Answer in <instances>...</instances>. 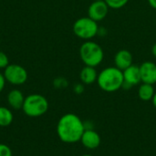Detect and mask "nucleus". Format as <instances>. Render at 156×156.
<instances>
[{
	"instance_id": "a211bd4d",
	"label": "nucleus",
	"mask_w": 156,
	"mask_h": 156,
	"mask_svg": "<svg viewBox=\"0 0 156 156\" xmlns=\"http://www.w3.org/2000/svg\"><path fill=\"white\" fill-rule=\"evenodd\" d=\"M9 64L8 56L2 51H0V70L5 69Z\"/></svg>"
},
{
	"instance_id": "20e7f679",
	"label": "nucleus",
	"mask_w": 156,
	"mask_h": 156,
	"mask_svg": "<svg viewBox=\"0 0 156 156\" xmlns=\"http://www.w3.org/2000/svg\"><path fill=\"white\" fill-rule=\"evenodd\" d=\"M48 109V101L44 96L40 94H31L25 97L22 110L27 117H41L47 113Z\"/></svg>"
},
{
	"instance_id": "5701e85b",
	"label": "nucleus",
	"mask_w": 156,
	"mask_h": 156,
	"mask_svg": "<svg viewBox=\"0 0 156 156\" xmlns=\"http://www.w3.org/2000/svg\"><path fill=\"white\" fill-rule=\"evenodd\" d=\"M152 53H153L154 57L156 58V42L153 45V47H152Z\"/></svg>"
},
{
	"instance_id": "1a4fd4ad",
	"label": "nucleus",
	"mask_w": 156,
	"mask_h": 156,
	"mask_svg": "<svg viewBox=\"0 0 156 156\" xmlns=\"http://www.w3.org/2000/svg\"><path fill=\"white\" fill-rule=\"evenodd\" d=\"M101 141L100 134L92 129H86L80 139L82 145L90 150L98 148L101 144Z\"/></svg>"
},
{
	"instance_id": "f03ea898",
	"label": "nucleus",
	"mask_w": 156,
	"mask_h": 156,
	"mask_svg": "<svg viewBox=\"0 0 156 156\" xmlns=\"http://www.w3.org/2000/svg\"><path fill=\"white\" fill-rule=\"evenodd\" d=\"M123 73L117 67L109 66L98 74L97 83L100 88L107 93L116 92L123 84Z\"/></svg>"
},
{
	"instance_id": "f3484780",
	"label": "nucleus",
	"mask_w": 156,
	"mask_h": 156,
	"mask_svg": "<svg viewBox=\"0 0 156 156\" xmlns=\"http://www.w3.org/2000/svg\"><path fill=\"white\" fill-rule=\"evenodd\" d=\"M68 85H69L68 80L65 79L64 77H58V78L54 79V81H53V86L57 89L66 88L68 86Z\"/></svg>"
},
{
	"instance_id": "aec40b11",
	"label": "nucleus",
	"mask_w": 156,
	"mask_h": 156,
	"mask_svg": "<svg viewBox=\"0 0 156 156\" xmlns=\"http://www.w3.org/2000/svg\"><path fill=\"white\" fill-rule=\"evenodd\" d=\"M73 91L74 93L78 94V95H80L84 92V84L82 83H79V84H76L74 85L73 86Z\"/></svg>"
},
{
	"instance_id": "f8f14e48",
	"label": "nucleus",
	"mask_w": 156,
	"mask_h": 156,
	"mask_svg": "<svg viewBox=\"0 0 156 156\" xmlns=\"http://www.w3.org/2000/svg\"><path fill=\"white\" fill-rule=\"evenodd\" d=\"M7 103L9 107L15 110L22 109L24 101H25V97L24 94L19 90V89H12L9 91L7 94Z\"/></svg>"
},
{
	"instance_id": "9d476101",
	"label": "nucleus",
	"mask_w": 156,
	"mask_h": 156,
	"mask_svg": "<svg viewBox=\"0 0 156 156\" xmlns=\"http://www.w3.org/2000/svg\"><path fill=\"white\" fill-rule=\"evenodd\" d=\"M123 73V80L124 82L130 84L131 86H134L140 85L142 82L141 79V73H140V66L137 64H132L128 68L122 71Z\"/></svg>"
},
{
	"instance_id": "423d86ee",
	"label": "nucleus",
	"mask_w": 156,
	"mask_h": 156,
	"mask_svg": "<svg viewBox=\"0 0 156 156\" xmlns=\"http://www.w3.org/2000/svg\"><path fill=\"white\" fill-rule=\"evenodd\" d=\"M3 74L6 82L12 86H22L28 78V74L26 68L16 63H9L4 69Z\"/></svg>"
},
{
	"instance_id": "9b49d317",
	"label": "nucleus",
	"mask_w": 156,
	"mask_h": 156,
	"mask_svg": "<svg viewBox=\"0 0 156 156\" xmlns=\"http://www.w3.org/2000/svg\"><path fill=\"white\" fill-rule=\"evenodd\" d=\"M133 54L128 50H120L114 56L115 67L123 71L133 64Z\"/></svg>"
},
{
	"instance_id": "0eeeda50",
	"label": "nucleus",
	"mask_w": 156,
	"mask_h": 156,
	"mask_svg": "<svg viewBox=\"0 0 156 156\" xmlns=\"http://www.w3.org/2000/svg\"><path fill=\"white\" fill-rule=\"evenodd\" d=\"M109 9L105 1H93L88 7V17L96 22L101 21L107 17Z\"/></svg>"
},
{
	"instance_id": "412c9836",
	"label": "nucleus",
	"mask_w": 156,
	"mask_h": 156,
	"mask_svg": "<svg viewBox=\"0 0 156 156\" xmlns=\"http://www.w3.org/2000/svg\"><path fill=\"white\" fill-rule=\"evenodd\" d=\"M5 83H6V80L4 76V74H2L0 72V94L4 91L5 86Z\"/></svg>"
},
{
	"instance_id": "4468645a",
	"label": "nucleus",
	"mask_w": 156,
	"mask_h": 156,
	"mask_svg": "<svg viewBox=\"0 0 156 156\" xmlns=\"http://www.w3.org/2000/svg\"><path fill=\"white\" fill-rule=\"evenodd\" d=\"M155 94L154 85L142 83L138 88V97L143 101H150Z\"/></svg>"
},
{
	"instance_id": "393cba45",
	"label": "nucleus",
	"mask_w": 156,
	"mask_h": 156,
	"mask_svg": "<svg viewBox=\"0 0 156 156\" xmlns=\"http://www.w3.org/2000/svg\"><path fill=\"white\" fill-rule=\"evenodd\" d=\"M82 156H92V155H90V154H84V155H82Z\"/></svg>"
},
{
	"instance_id": "b1692460",
	"label": "nucleus",
	"mask_w": 156,
	"mask_h": 156,
	"mask_svg": "<svg viewBox=\"0 0 156 156\" xmlns=\"http://www.w3.org/2000/svg\"><path fill=\"white\" fill-rule=\"evenodd\" d=\"M152 102H153L154 107L156 108V92L155 94H154V97H153V99H152Z\"/></svg>"
},
{
	"instance_id": "a878e982",
	"label": "nucleus",
	"mask_w": 156,
	"mask_h": 156,
	"mask_svg": "<svg viewBox=\"0 0 156 156\" xmlns=\"http://www.w3.org/2000/svg\"><path fill=\"white\" fill-rule=\"evenodd\" d=\"M93 1H104V0H93Z\"/></svg>"
},
{
	"instance_id": "39448f33",
	"label": "nucleus",
	"mask_w": 156,
	"mask_h": 156,
	"mask_svg": "<svg viewBox=\"0 0 156 156\" xmlns=\"http://www.w3.org/2000/svg\"><path fill=\"white\" fill-rule=\"evenodd\" d=\"M99 28L98 22L89 17H83L78 18L74 22L72 30L78 38L84 40H90L98 35Z\"/></svg>"
},
{
	"instance_id": "4be33fe9",
	"label": "nucleus",
	"mask_w": 156,
	"mask_h": 156,
	"mask_svg": "<svg viewBox=\"0 0 156 156\" xmlns=\"http://www.w3.org/2000/svg\"><path fill=\"white\" fill-rule=\"evenodd\" d=\"M147 1H148L149 5H150L153 8L156 9V0H147Z\"/></svg>"
},
{
	"instance_id": "2eb2a0df",
	"label": "nucleus",
	"mask_w": 156,
	"mask_h": 156,
	"mask_svg": "<svg viewBox=\"0 0 156 156\" xmlns=\"http://www.w3.org/2000/svg\"><path fill=\"white\" fill-rule=\"evenodd\" d=\"M14 120L12 111L5 107H0V127L9 126Z\"/></svg>"
},
{
	"instance_id": "7ed1b4c3",
	"label": "nucleus",
	"mask_w": 156,
	"mask_h": 156,
	"mask_svg": "<svg viewBox=\"0 0 156 156\" xmlns=\"http://www.w3.org/2000/svg\"><path fill=\"white\" fill-rule=\"evenodd\" d=\"M80 57L85 65L96 67L100 65L104 59L102 48L95 41L85 40L80 48Z\"/></svg>"
},
{
	"instance_id": "6e6552de",
	"label": "nucleus",
	"mask_w": 156,
	"mask_h": 156,
	"mask_svg": "<svg viewBox=\"0 0 156 156\" xmlns=\"http://www.w3.org/2000/svg\"><path fill=\"white\" fill-rule=\"evenodd\" d=\"M142 83L154 85L156 83V63L153 62H144L140 65Z\"/></svg>"
},
{
	"instance_id": "dca6fc26",
	"label": "nucleus",
	"mask_w": 156,
	"mask_h": 156,
	"mask_svg": "<svg viewBox=\"0 0 156 156\" xmlns=\"http://www.w3.org/2000/svg\"><path fill=\"white\" fill-rule=\"evenodd\" d=\"M110 8L112 9H120L127 5L129 0H104Z\"/></svg>"
},
{
	"instance_id": "6ab92c4d",
	"label": "nucleus",
	"mask_w": 156,
	"mask_h": 156,
	"mask_svg": "<svg viewBox=\"0 0 156 156\" xmlns=\"http://www.w3.org/2000/svg\"><path fill=\"white\" fill-rule=\"evenodd\" d=\"M0 156H12L11 149L7 145L0 143Z\"/></svg>"
},
{
	"instance_id": "f257e3e1",
	"label": "nucleus",
	"mask_w": 156,
	"mask_h": 156,
	"mask_svg": "<svg viewBox=\"0 0 156 156\" xmlns=\"http://www.w3.org/2000/svg\"><path fill=\"white\" fill-rule=\"evenodd\" d=\"M84 131V122L73 113L63 115L57 124L58 136L60 141L66 143H74L80 141Z\"/></svg>"
},
{
	"instance_id": "ddd939ff",
	"label": "nucleus",
	"mask_w": 156,
	"mask_h": 156,
	"mask_svg": "<svg viewBox=\"0 0 156 156\" xmlns=\"http://www.w3.org/2000/svg\"><path fill=\"white\" fill-rule=\"evenodd\" d=\"M98 74L95 67L85 65L80 73V79L84 85H92L97 82Z\"/></svg>"
}]
</instances>
